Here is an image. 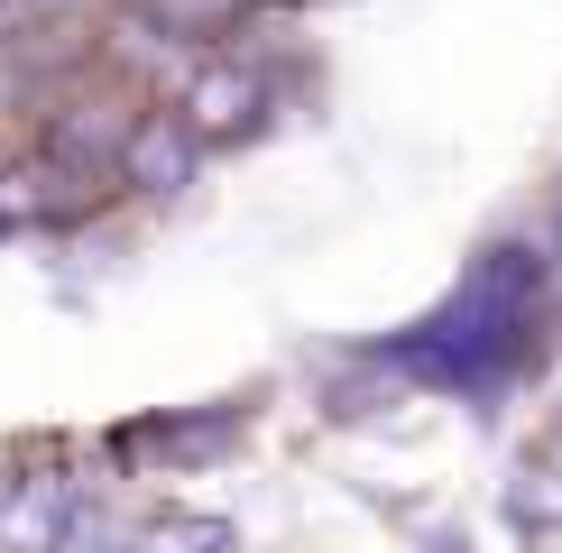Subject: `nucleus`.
<instances>
[{
  "label": "nucleus",
  "mask_w": 562,
  "mask_h": 553,
  "mask_svg": "<svg viewBox=\"0 0 562 553\" xmlns=\"http://www.w3.org/2000/svg\"><path fill=\"white\" fill-rule=\"evenodd\" d=\"M0 37H10V10H0Z\"/></svg>",
  "instance_id": "0eeeda50"
},
{
  "label": "nucleus",
  "mask_w": 562,
  "mask_h": 553,
  "mask_svg": "<svg viewBox=\"0 0 562 553\" xmlns=\"http://www.w3.org/2000/svg\"><path fill=\"white\" fill-rule=\"evenodd\" d=\"M83 526L75 471H19L0 479V553H65Z\"/></svg>",
  "instance_id": "f03ea898"
},
{
  "label": "nucleus",
  "mask_w": 562,
  "mask_h": 553,
  "mask_svg": "<svg viewBox=\"0 0 562 553\" xmlns=\"http://www.w3.org/2000/svg\"><path fill=\"white\" fill-rule=\"evenodd\" d=\"M222 10H240V0H157V19L184 37V29H203V19H222Z\"/></svg>",
  "instance_id": "39448f33"
},
{
  "label": "nucleus",
  "mask_w": 562,
  "mask_h": 553,
  "mask_svg": "<svg viewBox=\"0 0 562 553\" xmlns=\"http://www.w3.org/2000/svg\"><path fill=\"white\" fill-rule=\"evenodd\" d=\"M10 19H37V10H65V0H0Z\"/></svg>",
  "instance_id": "423d86ee"
},
{
  "label": "nucleus",
  "mask_w": 562,
  "mask_h": 553,
  "mask_svg": "<svg viewBox=\"0 0 562 553\" xmlns=\"http://www.w3.org/2000/svg\"><path fill=\"white\" fill-rule=\"evenodd\" d=\"M535 305V268L517 259V249H498L471 286L452 295L434 323H425V341H415V360L442 369V379H488L507 351H517V323Z\"/></svg>",
  "instance_id": "f257e3e1"
},
{
  "label": "nucleus",
  "mask_w": 562,
  "mask_h": 553,
  "mask_svg": "<svg viewBox=\"0 0 562 553\" xmlns=\"http://www.w3.org/2000/svg\"><path fill=\"white\" fill-rule=\"evenodd\" d=\"M176 121L203 138V148H222V138H249L268 121V83L249 75V65H203L194 83L176 92Z\"/></svg>",
  "instance_id": "7ed1b4c3"
},
{
  "label": "nucleus",
  "mask_w": 562,
  "mask_h": 553,
  "mask_svg": "<svg viewBox=\"0 0 562 553\" xmlns=\"http://www.w3.org/2000/svg\"><path fill=\"white\" fill-rule=\"evenodd\" d=\"M203 167V138L176 121V111H148V121H130L121 138V176L138 184V194H176V184H194Z\"/></svg>",
  "instance_id": "20e7f679"
}]
</instances>
